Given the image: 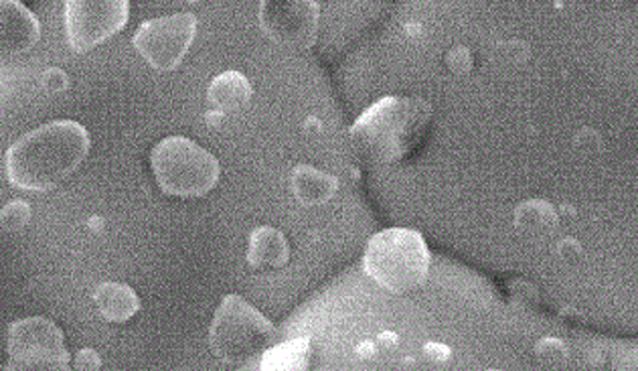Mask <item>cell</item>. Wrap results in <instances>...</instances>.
<instances>
[{"label": "cell", "instance_id": "cell-1", "mask_svg": "<svg viewBox=\"0 0 638 371\" xmlns=\"http://www.w3.org/2000/svg\"><path fill=\"white\" fill-rule=\"evenodd\" d=\"M89 147L91 138L79 122H49L21 136L7 150V178L21 191H51L82 166Z\"/></svg>", "mask_w": 638, "mask_h": 371}, {"label": "cell", "instance_id": "cell-2", "mask_svg": "<svg viewBox=\"0 0 638 371\" xmlns=\"http://www.w3.org/2000/svg\"><path fill=\"white\" fill-rule=\"evenodd\" d=\"M432 114V106L421 98L388 96L351 126V145L367 163H400L420 147Z\"/></svg>", "mask_w": 638, "mask_h": 371}, {"label": "cell", "instance_id": "cell-3", "mask_svg": "<svg viewBox=\"0 0 638 371\" xmlns=\"http://www.w3.org/2000/svg\"><path fill=\"white\" fill-rule=\"evenodd\" d=\"M365 274L392 295H409L428 281L430 252L420 232L383 230L369 239L363 256Z\"/></svg>", "mask_w": 638, "mask_h": 371}, {"label": "cell", "instance_id": "cell-4", "mask_svg": "<svg viewBox=\"0 0 638 371\" xmlns=\"http://www.w3.org/2000/svg\"><path fill=\"white\" fill-rule=\"evenodd\" d=\"M160 191L179 199H197L218 187L221 166L209 152L185 136H169L150 152Z\"/></svg>", "mask_w": 638, "mask_h": 371}, {"label": "cell", "instance_id": "cell-5", "mask_svg": "<svg viewBox=\"0 0 638 371\" xmlns=\"http://www.w3.org/2000/svg\"><path fill=\"white\" fill-rule=\"evenodd\" d=\"M274 339L277 327L237 295L221 300L209 329V345L228 366H240L260 356Z\"/></svg>", "mask_w": 638, "mask_h": 371}, {"label": "cell", "instance_id": "cell-6", "mask_svg": "<svg viewBox=\"0 0 638 371\" xmlns=\"http://www.w3.org/2000/svg\"><path fill=\"white\" fill-rule=\"evenodd\" d=\"M4 371H72L61 329L44 317L15 321L9 327Z\"/></svg>", "mask_w": 638, "mask_h": 371}, {"label": "cell", "instance_id": "cell-7", "mask_svg": "<svg viewBox=\"0 0 638 371\" xmlns=\"http://www.w3.org/2000/svg\"><path fill=\"white\" fill-rule=\"evenodd\" d=\"M197 35V18L191 13L160 16L145 21L132 45L140 53V58L157 72H173L185 55Z\"/></svg>", "mask_w": 638, "mask_h": 371}, {"label": "cell", "instance_id": "cell-8", "mask_svg": "<svg viewBox=\"0 0 638 371\" xmlns=\"http://www.w3.org/2000/svg\"><path fill=\"white\" fill-rule=\"evenodd\" d=\"M128 0H70L65 2V35L75 53H87L126 27Z\"/></svg>", "mask_w": 638, "mask_h": 371}, {"label": "cell", "instance_id": "cell-9", "mask_svg": "<svg viewBox=\"0 0 638 371\" xmlns=\"http://www.w3.org/2000/svg\"><path fill=\"white\" fill-rule=\"evenodd\" d=\"M320 7L315 0H263L260 27L274 44L294 51H306L317 44Z\"/></svg>", "mask_w": 638, "mask_h": 371}, {"label": "cell", "instance_id": "cell-10", "mask_svg": "<svg viewBox=\"0 0 638 371\" xmlns=\"http://www.w3.org/2000/svg\"><path fill=\"white\" fill-rule=\"evenodd\" d=\"M41 39L37 16L19 0H0V60L30 51Z\"/></svg>", "mask_w": 638, "mask_h": 371}, {"label": "cell", "instance_id": "cell-11", "mask_svg": "<svg viewBox=\"0 0 638 371\" xmlns=\"http://www.w3.org/2000/svg\"><path fill=\"white\" fill-rule=\"evenodd\" d=\"M291 260V246L286 236L272 227L260 225L249 234L247 264L258 272H270L286 267Z\"/></svg>", "mask_w": 638, "mask_h": 371}, {"label": "cell", "instance_id": "cell-12", "mask_svg": "<svg viewBox=\"0 0 638 371\" xmlns=\"http://www.w3.org/2000/svg\"><path fill=\"white\" fill-rule=\"evenodd\" d=\"M254 96V88L246 75L240 72H223L211 79L207 89V102L211 110L228 116L244 110Z\"/></svg>", "mask_w": 638, "mask_h": 371}, {"label": "cell", "instance_id": "cell-13", "mask_svg": "<svg viewBox=\"0 0 638 371\" xmlns=\"http://www.w3.org/2000/svg\"><path fill=\"white\" fill-rule=\"evenodd\" d=\"M292 194L305 208H319L333 199L339 191V181L331 173L319 171L310 164H298L292 171Z\"/></svg>", "mask_w": 638, "mask_h": 371}, {"label": "cell", "instance_id": "cell-14", "mask_svg": "<svg viewBox=\"0 0 638 371\" xmlns=\"http://www.w3.org/2000/svg\"><path fill=\"white\" fill-rule=\"evenodd\" d=\"M96 309L108 323H128L140 311V298L128 284L103 283L94 293Z\"/></svg>", "mask_w": 638, "mask_h": 371}, {"label": "cell", "instance_id": "cell-15", "mask_svg": "<svg viewBox=\"0 0 638 371\" xmlns=\"http://www.w3.org/2000/svg\"><path fill=\"white\" fill-rule=\"evenodd\" d=\"M310 363L312 339L298 337L268 347L260 359V371H310Z\"/></svg>", "mask_w": 638, "mask_h": 371}, {"label": "cell", "instance_id": "cell-16", "mask_svg": "<svg viewBox=\"0 0 638 371\" xmlns=\"http://www.w3.org/2000/svg\"><path fill=\"white\" fill-rule=\"evenodd\" d=\"M557 211L545 199H529L517 206L513 213L515 230L529 238H543L557 230Z\"/></svg>", "mask_w": 638, "mask_h": 371}, {"label": "cell", "instance_id": "cell-17", "mask_svg": "<svg viewBox=\"0 0 638 371\" xmlns=\"http://www.w3.org/2000/svg\"><path fill=\"white\" fill-rule=\"evenodd\" d=\"M494 60L501 63L503 67H523L527 61L531 60V49L525 41H505L494 47Z\"/></svg>", "mask_w": 638, "mask_h": 371}, {"label": "cell", "instance_id": "cell-18", "mask_svg": "<svg viewBox=\"0 0 638 371\" xmlns=\"http://www.w3.org/2000/svg\"><path fill=\"white\" fill-rule=\"evenodd\" d=\"M533 351H536V357L541 363L552 366V368L564 366L569 359V349H567L566 343L557 339V337H541L536 343Z\"/></svg>", "mask_w": 638, "mask_h": 371}, {"label": "cell", "instance_id": "cell-19", "mask_svg": "<svg viewBox=\"0 0 638 371\" xmlns=\"http://www.w3.org/2000/svg\"><path fill=\"white\" fill-rule=\"evenodd\" d=\"M30 222V206L27 201L15 199L11 203H7L2 211H0V223L4 230L9 232H19L23 230L27 223Z\"/></svg>", "mask_w": 638, "mask_h": 371}, {"label": "cell", "instance_id": "cell-20", "mask_svg": "<svg viewBox=\"0 0 638 371\" xmlns=\"http://www.w3.org/2000/svg\"><path fill=\"white\" fill-rule=\"evenodd\" d=\"M574 149L580 154L592 157L604 149V138L594 128H581L580 133L574 136Z\"/></svg>", "mask_w": 638, "mask_h": 371}, {"label": "cell", "instance_id": "cell-21", "mask_svg": "<svg viewBox=\"0 0 638 371\" xmlns=\"http://www.w3.org/2000/svg\"><path fill=\"white\" fill-rule=\"evenodd\" d=\"M473 63H475V60H473V51L468 47H465V45H456V47H452L449 53H446V65H449L452 74H470Z\"/></svg>", "mask_w": 638, "mask_h": 371}, {"label": "cell", "instance_id": "cell-22", "mask_svg": "<svg viewBox=\"0 0 638 371\" xmlns=\"http://www.w3.org/2000/svg\"><path fill=\"white\" fill-rule=\"evenodd\" d=\"M508 293L519 305H537L539 302V293L533 284L525 281H513L508 283Z\"/></svg>", "mask_w": 638, "mask_h": 371}, {"label": "cell", "instance_id": "cell-23", "mask_svg": "<svg viewBox=\"0 0 638 371\" xmlns=\"http://www.w3.org/2000/svg\"><path fill=\"white\" fill-rule=\"evenodd\" d=\"M41 84L49 94H61L65 89L70 88V77L65 72H61L58 67H51L41 75Z\"/></svg>", "mask_w": 638, "mask_h": 371}, {"label": "cell", "instance_id": "cell-24", "mask_svg": "<svg viewBox=\"0 0 638 371\" xmlns=\"http://www.w3.org/2000/svg\"><path fill=\"white\" fill-rule=\"evenodd\" d=\"M555 253H557V258L562 260V262H567V264H574V262H578L581 258V253H584V248H581L580 242L576 238H564L560 244H557V248H555Z\"/></svg>", "mask_w": 638, "mask_h": 371}, {"label": "cell", "instance_id": "cell-25", "mask_svg": "<svg viewBox=\"0 0 638 371\" xmlns=\"http://www.w3.org/2000/svg\"><path fill=\"white\" fill-rule=\"evenodd\" d=\"M73 370L100 371L102 370V359L98 356V351H94V349H82V351L75 356Z\"/></svg>", "mask_w": 638, "mask_h": 371}, {"label": "cell", "instance_id": "cell-26", "mask_svg": "<svg viewBox=\"0 0 638 371\" xmlns=\"http://www.w3.org/2000/svg\"><path fill=\"white\" fill-rule=\"evenodd\" d=\"M421 356L430 363H446L452 357V349L444 343H426L421 349Z\"/></svg>", "mask_w": 638, "mask_h": 371}, {"label": "cell", "instance_id": "cell-27", "mask_svg": "<svg viewBox=\"0 0 638 371\" xmlns=\"http://www.w3.org/2000/svg\"><path fill=\"white\" fill-rule=\"evenodd\" d=\"M586 361H588V366H590V368L600 370V368H604V366H606V361H609V351H606L604 347H594V349H590V351H588Z\"/></svg>", "mask_w": 638, "mask_h": 371}, {"label": "cell", "instance_id": "cell-28", "mask_svg": "<svg viewBox=\"0 0 638 371\" xmlns=\"http://www.w3.org/2000/svg\"><path fill=\"white\" fill-rule=\"evenodd\" d=\"M376 345H378V349H383V351H393L400 345V335L393 331H381L376 339Z\"/></svg>", "mask_w": 638, "mask_h": 371}, {"label": "cell", "instance_id": "cell-29", "mask_svg": "<svg viewBox=\"0 0 638 371\" xmlns=\"http://www.w3.org/2000/svg\"><path fill=\"white\" fill-rule=\"evenodd\" d=\"M378 345L373 342H363L355 347V356H357V359H361V361H371V359L378 357Z\"/></svg>", "mask_w": 638, "mask_h": 371}, {"label": "cell", "instance_id": "cell-30", "mask_svg": "<svg viewBox=\"0 0 638 371\" xmlns=\"http://www.w3.org/2000/svg\"><path fill=\"white\" fill-rule=\"evenodd\" d=\"M424 25L421 23H416V21H412V23H406L404 25V37L409 39V41H420L421 37H424Z\"/></svg>", "mask_w": 638, "mask_h": 371}, {"label": "cell", "instance_id": "cell-31", "mask_svg": "<svg viewBox=\"0 0 638 371\" xmlns=\"http://www.w3.org/2000/svg\"><path fill=\"white\" fill-rule=\"evenodd\" d=\"M303 128H305L306 134H319L322 133V122L319 119H315V116H308L305 120V124H303Z\"/></svg>", "mask_w": 638, "mask_h": 371}, {"label": "cell", "instance_id": "cell-32", "mask_svg": "<svg viewBox=\"0 0 638 371\" xmlns=\"http://www.w3.org/2000/svg\"><path fill=\"white\" fill-rule=\"evenodd\" d=\"M223 114H219L216 110H209L207 114H205V124L209 126V128H219L221 126V122H223Z\"/></svg>", "mask_w": 638, "mask_h": 371}, {"label": "cell", "instance_id": "cell-33", "mask_svg": "<svg viewBox=\"0 0 638 371\" xmlns=\"http://www.w3.org/2000/svg\"><path fill=\"white\" fill-rule=\"evenodd\" d=\"M555 211H557V218H569L572 220V218L578 215V209L574 208V206H566V203L562 208L555 209Z\"/></svg>", "mask_w": 638, "mask_h": 371}, {"label": "cell", "instance_id": "cell-34", "mask_svg": "<svg viewBox=\"0 0 638 371\" xmlns=\"http://www.w3.org/2000/svg\"><path fill=\"white\" fill-rule=\"evenodd\" d=\"M402 366H404L406 370H409V368H414V366H416V359H414V357H406V359L402 361Z\"/></svg>", "mask_w": 638, "mask_h": 371}, {"label": "cell", "instance_id": "cell-35", "mask_svg": "<svg viewBox=\"0 0 638 371\" xmlns=\"http://www.w3.org/2000/svg\"><path fill=\"white\" fill-rule=\"evenodd\" d=\"M487 371H501V370H487Z\"/></svg>", "mask_w": 638, "mask_h": 371}]
</instances>
